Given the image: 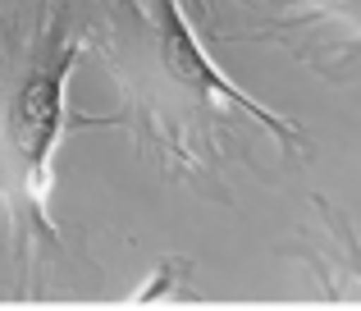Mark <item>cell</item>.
<instances>
[{
  "mask_svg": "<svg viewBox=\"0 0 361 311\" xmlns=\"http://www.w3.org/2000/svg\"><path fill=\"white\" fill-rule=\"evenodd\" d=\"M101 69L119 87V128H133L169 174L202 178L229 152L233 124H256L283 156H298L307 133L243 92L211 46L197 37L183 0H115L106 32H92Z\"/></svg>",
  "mask_w": 361,
  "mask_h": 311,
  "instance_id": "cell-1",
  "label": "cell"
},
{
  "mask_svg": "<svg viewBox=\"0 0 361 311\" xmlns=\"http://www.w3.org/2000/svg\"><path fill=\"white\" fill-rule=\"evenodd\" d=\"M82 51H92V32H64L60 18H46L0 64V229L14 238L23 266L18 298H37L42 252L69 248L51 215L64 138L82 124H115L110 115H78L69 101Z\"/></svg>",
  "mask_w": 361,
  "mask_h": 311,
  "instance_id": "cell-2",
  "label": "cell"
},
{
  "mask_svg": "<svg viewBox=\"0 0 361 311\" xmlns=\"http://www.w3.org/2000/svg\"><path fill=\"white\" fill-rule=\"evenodd\" d=\"M293 32H307V60L325 78L361 69V0H279Z\"/></svg>",
  "mask_w": 361,
  "mask_h": 311,
  "instance_id": "cell-3",
  "label": "cell"
}]
</instances>
